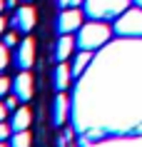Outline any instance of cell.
I'll return each instance as SVG.
<instances>
[{
    "mask_svg": "<svg viewBox=\"0 0 142 147\" xmlns=\"http://www.w3.org/2000/svg\"><path fill=\"white\" fill-rule=\"evenodd\" d=\"M112 30L120 38H142V8H127L122 15H117Z\"/></svg>",
    "mask_w": 142,
    "mask_h": 147,
    "instance_id": "cell-3",
    "label": "cell"
},
{
    "mask_svg": "<svg viewBox=\"0 0 142 147\" xmlns=\"http://www.w3.org/2000/svg\"><path fill=\"white\" fill-rule=\"evenodd\" d=\"M15 65L20 70H30L32 62H35V40L32 38H23L20 42L15 45Z\"/></svg>",
    "mask_w": 142,
    "mask_h": 147,
    "instance_id": "cell-5",
    "label": "cell"
},
{
    "mask_svg": "<svg viewBox=\"0 0 142 147\" xmlns=\"http://www.w3.org/2000/svg\"><path fill=\"white\" fill-rule=\"evenodd\" d=\"M135 5H137V8H142V0H135Z\"/></svg>",
    "mask_w": 142,
    "mask_h": 147,
    "instance_id": "cell-23",
    "label": "cell"
},
{
    "mask_svg": "<svg viewBox=\"0 0 142 147\" xmlns=\"http://www.w3.org/2000/svg\"><path fill=\"white\" fill-rule=\"evenodd\" d=\"M57 5H60V10L63 8H80V5H85V0H57Z\"/></svg>",
    "mask_w": 142,
    "mask_h": 147,
    "instance_id": "cell-16",
    "label": "cell"
},
{
    "mask_svg": "<svg viewBox=\"0 0 142 147\" xmlns=\"http://www.w3.org/2000/svg\"><path fill=\"white\" fill-rule=\"evenodd\" d=\"M75 45H77V40H72V35H60L57 42H55V47H52V60L55 62H65L72 55Z\"/></svg>",
    "mask_w": 142,
    "mask_h": 147,
    "instance_id": "cell-8",
    "label": "cell"
},
{
    "mask_svg": "<svg viewBox=\"0 0 142 147\" xmlns=\"http://www.w3.org/2000/svg\"><path fill=\"white\" fill-rule=\"evenodd\" d=\"M13 135V130H10V125H5V122H0V142H5V140Z\"/></svg>",
    "mask_w": 142,
    "mask_h": 147,
    "instance_id": "cell-18",
    "label": "cell"
},
{
    "mask_svg": "<svg viewBox=\"0 0 142 147\" xmlns=\"http://www.w3.org/2000/svg\"><path fill=\"white\" fill-rule=\"evenodd\" d=\"M5 25H8V23H5V18L0 15V35H5Z\"/></svg>",
    "mask_w": 142,
    "mask_h": 147,
    "instance_id": "cell-20",
    "label": "cell"
},
{
    "mask_svg": "<svg viewBox=\"0 0 142 147\" xmlns=\"http://www.w3.org/2000/svg\"><path fill=\"white\" fill-rule=\"evenodd\" d=\"M115 30H110L105 20H90V23H82V28L77 30V47L80 50H97V47H102L110 35Z\"/></svg>",
    "mask_w": 142,
    "mask_h": 147,
    "instance_id": "cell-1",
    "label": "cell"
},
{
    "mask_svg": "<svg viewBox=\"0 0 142 147\" xmlns=\"http://www.w3.org/2000/svg\"><path fill=\"white\" fill-rule=\"evenodd\" d=\"M130 0H85V15L90 20H115L122 15Z\"/></svg>",
    "mask_w": 142,
    "mask_h": 147,
    "instance_id": "cell-2",
    "label": "cell"
},
{
    "mask_svg": "<svg viewBox=\"0 0 142 147\" xmlns=\"http://www.w3.org/2000/svg\"><path fill=\"white\" fill-rule=\"evenodd\" d=\"M10 147H30V132L20 130L10 135Z\"/></svg>",
    "mask_w": 142,
    "mask_h": 147,
    "instance_id": "cell-13",
    "label": "cell"
},
{
    "mask_svg": "<svg viewBox=\"0 0 142 147\" xmlns=\"http://www.w3.org/2000/svg\"><path fill=\"white\" fill-rule=\"evenodd\" d=\"M25 3H32V0H25Z\"/></svg>",
    "mask_w": 142,
    "mask_h": 147,
    "instance_id": "cell-24",
    "label": "cell"
},
{
    "mask_svg": "<svg viewBox=\"0 0 142 147\" xmlns=\"http://www.w3.org/2000/svg\"><path fill=\"white\" fill-rule=\"evenodd\" d=\"M5 5H8V8H15V5H17V0H5Z\"/></svg>",
    "mask_w": 142,
    "mask_h": 147,
    "instance_id": "cell-21",
    "label": "cell"
},
{
    "mask_svg": "<svg viewBox=\"0 0 142 147\" xmlns=\"http://www.w3.org/2000/svg\"><path fill=\"white\" fill-rule=\"evenodd\" d=\"M3 42L8 47H15L17 42H20V40H17V32H5V35H3Z\"/></svg>",
    "mask_w": 142,
    "mask_h": 147,
    "instance_id": "cell-17",
    "label": "cell"
},
{
    "mask_svg": "<svg viewBox=\"0 0 142 147\" xmlns=\"http://www.w3.org/2000/svg\"><path fill=\"white\" fill-rule=\"evenodd\" d=\"M5 8H8V5H5V0H0V13H3Z\"/></svg>",
    "mask_w": 142,
    "mask_h": 147,
    "instance_id": "cell-22",
    "label": "cell"
},
{
    "mask_svg": "<svg viewBox=\"0 0 142 147\" xmlns=\"http://www.w3.org/2000/svg\"><path fill=\"white\" fill-rule=\"evenodd\" d=\"M0 147H5V145H3V142H0Z\"/></svg>",
    "mask_w": 142,
    "mask_h": 147,
    "instance_id": "cell-25",
    "label": "cell"
},
{
    "mask_svg": "<svg viewBox=\"0 0 142 147\" xmlns=\"http://www.w3.org/2000/svg\"><path fill=\"white\" fill-rule=\"evenodd\" d=\"M70 78H72L70 65H65V62H57L55 70H52V87H55L57 92L67 90V85H70Z\"/></svg>",
    "mask_w": 142,
    "mask_h": 147,
    "instance_id": "cell-9",
    "label": "cell"
},
{
    "mask_svg": "<svg viewBox=\"0 0 142 147\" xmlns=\"http://www.w3.org/2000/svg\"><path fill=\"white\" fill-rule=\"evenodd\" d=\"M8 45H5V42H0V75H3V72H5V67H8Z\"/></svg>",
    "mask_w": 142,
    "mask_h": 147,
    "instance_id": "cell-14",
    "label": "cell"
},
{
    "mask_svg": "<svg viewBox=\"0 0 142 147\" xmlns=\"http://www.w3.org/2000/svg\"><path fill=\"white\" fill-rule=\"evenodd\" d=\"M67 120V97L63 92L52 100V125H63Z\"/></svg>",
    "mask_w": 142,
    "mask_h": 147,
    "instance_id": "cell-12",
    "label": "cell"
},
{
    "mask_svg": "<svg viewBox=\"0 0 142 147\" xmlns=\"http://www.w3.org/2000/svg\"><path fill=\"white\" fill-rule=\"evenodd\" d=\"M13 30L17 32H30L32 28H35V23H38V13H35V8H30V5H23V8H17L15 13H13Z\"/></svg>",
    "mask_w": 142,
    "mask_h": 147,
    "instance_id": "cell-6",
    "label": "cell"
},
{
    "mask_svg": "<svg viewBox=\"0 0 142 147\" xmlns=\"http://www.w3.org/2000/svg\"><path fill=\"white\" fill-rule=\"evenodd\" d=\"M13 92L17 95V100H20V102H28L32 97V75H30V72H20V75H15V80H13Z\"/></svg>",
    "mask_w": 142,
    "mask_h": 147,
    "instance_id": "cell-7",
    "label": "cell"
},
{
    "mask_svg": "<svg viewBox=\"0 0 142 147\" xmlns=\"http://www.w3.org/2000/svg\"><path fill=\"white\" fill-rule=\"evenodd\" d=\"M8 105H5V102H0V122H5V117H8Z\"/></svg>",
    "mask_w": 142,
    "mask_h": 147,
    "instance_id": "cell-19",
    "label": "cell"
},
{
    "mask_svg": "<svg viewBox=\"0 0 142 147\" xmlns=\"http://www.w3.org/2000/svg\"><path fill=\"white\" fill-rule=\"evenodd\" d=\"M10 90H13V80H8V78L0 75V97H5Z\"/></svg>",
    "mask_w": 142,
    "mask_h": 147,
    "instance_id": "cell-15",
    "label": "cell"
},
{
    "mask_svg": "<svg viewBox=\"0 0 142 147\" xmlns=\"http://www.w3.org/2000/svg\"><path fill=\"white\" fill-rule=\"evenodd\" d=\"M85 23V10L80 8H63L60 15L55 20V28L60 35H70V32H77Z\"/></svg>",
    "mask_w": 142,
    "mask_h": 147,
    "instance_id": "cell-4",
    "label": "cell"
},
{
    "mask_svg": "<svg viewBox=\"0 0 142 147\" xmlns=\"http://www.w3.org/2000/svg\"><path fill=\"white\" fill-rule=\"evenodd\" d=\"M30 120H32V115H30L28 107H15L13 110V117H10V130L13 132L28 130V127H30Z\"/></svg>",
    "mask_w": 142,
    "mask_h": 147,
    "instance_id": "cell-10",
    "label": "cell"
},
{
    "mask_svg": "<svg viewBox=\"0 0 142 147\" xmlns=\"http://www.w3.org/2000/svg\"><path fill=\"white\" fill-rule=\"evenodd\" d=\"M90 60H92V50H80V53H75V57H72V62H70L72 78H80V75L85 72V67L90 65Z\"/></svg>",
    "mask_w": 142,
    "mask_h": 147,
    "instance_id": "cell-11",
    "label": "cell"
}]
</instances>
